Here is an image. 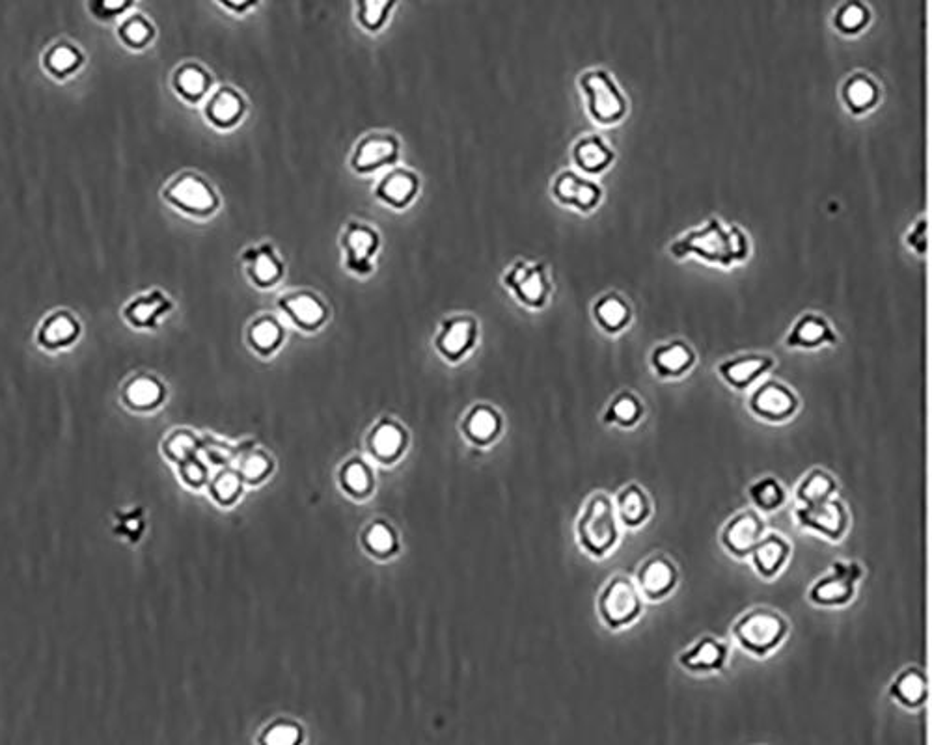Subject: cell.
Returning <instances> with one entry per match:
<instances>
[{"instance_id":"1","label":"cell","mask_w":932,"mask_h":745,"mask_svg":"<svg viewBox=\"0 0 932 745\" xmlns=\"http://www.w3.org/2000/svg\"><path fill=\"white\" fill-rule=\"evenodd\" d=\"M752 252L748 233L741 226H726L720 218H709L694 230H688L670 244L675 259L698 258L707 265L731 269L746 263Z\"/></svg>"},{"instance_id":"2","label":"cell","mask_w":932,"mask_h":745,"mask_svg":"<svg viewBox=\"0 0 932 745\" xmlns=\"http://www.w3.org/2000/svg\"><path fill=\"white\" fill-rule=\"evenodd\" d=\"M576 539L578 546L593 559H604L616 550L621 529L614 500L606 492H595L584 505L576 522Z\"/></svg>"},{"instance_id":"3","label":"cell","mask_w":932,"mask_h":745,"mask_svg":"<svg viewBox=\"0 0 932 745\" xmlns=\"http://www.w3.org/2000/svg\"><path fill=\"white\" fill-rule=\"evenodd\" d=\"M576 82L584 95V107L591 122L601 127H616L625 122L629 116V99L608 69H586Z\"/></svg>"},{"instance_id":"4","label":"cell","mask_w":932,"mask_h":745,"mask_svg":"<svg viewBox=\"0 0 932 745\" xmlns=\"http://www.w3.org/2000/svg\"><path fill=\"white\" fill-rule=\"evenodd\" d=\"M791 632V624L782 613L767 606H757L742 613L735 621L731 634L742 651L755 658H767L778 651Z\"/></svg>"},{"instance_id":"5","label":"cell","mask_w":932,"mask_h":745,"mask_svg":"<svg viewBox=\"0 0 932 745\" xmlns=\"http://www.w3.org/2000/svg\"><path fill=\"white\" fill-rule=\"evenodd\" d=\"M163 200L181 215L198 220L217 215L222 205L220 194L213 187V183H209V179L192 170L179 172L166 183L163 187Z\"/></svg>"},{"instance_id":"6","label":"cell","mask_w":932,"mask_h":745,"mask_svg":"<svg viewBox=\"0 0 932 745\" xmlns=\"http://www.w3.org/2000/svg\"><path fill=\"white\" fill-rule=\"evenodd\" d=\"M597 613L608 630L627 628L642 617L644 596L629 576L616 574L599 593Z\"/></svg>"},{"instance_id":"7","label":"cell","mask_w":932,"mask_h":745,"mask_svg":"<svg viewBox=\"0 0 932 745\" xmlns=\"http://www.w3.org/2000/svg\"><path fill=\"white\" fill-rule=\"evenodd\" d=\"M502 284L519 304L530 310H543L554 291L549 265L543 261L519 259L511 263L502 274Z\"/></svg>"},{"instance_id":"8","label":"cell","mask_w":932,"mask_h":745,"mask_svg":"<svg viewBox=\"0 0 932 745\" xmlns=\"http://www.w3.org/2000/svg\"><path fill=\"white\" fill-rule=\"evenodd\" d=\"M864 576V567L858 561L837 559L830 572L809 587L808 600L819 608H843L854 600Z\"/></svg>"},{"instance_id":"9","label":"cell","mask_w":932,"mask_h":745,"mask_svg":"<svg viewBox=\"0 0 932 745\" xmlns=\"http://www.w3.org/2000/svg\"><path fill=\"white\" fill-rule=\"evenodd\" d=\"M343 265L358 278H368L375 271V258L381 250L379 231L362 220H349L340 237Z\"/></svg>"},{"instance_id":"10","label":"cell","mask_w":932,"mask_h":745,"mask_svg":"<svg viewBox=\"0 0 932 745\" xmlns=\"http://www.w3.org/2000/svg\"><path fill=\"white\" fill-rule=\"evenodd\" d=\"M795 520L800 528L819 533L832 542L843 541L852 524L849 507L836 496L811 505H796Z\"/></svg>"},{"instance_id":"11","label":"cell","mask_w":932,"mask_h":745,"mask_svg":"<svg viewBox=\"0 0 932 745\" xmlns=\"http://www.w3.org/2000/svg\"><path fill=\"white\" fill-rule=\"evenodd\" d=\"M401 159V142L394 133L373 131L362 136L353 148L349 166L358 176L377 174L396 166Z\"/></svg>"},{"instance_id":"12","label":"cell","mask_w":932,"mask_h":745,"mask_svg":"<svg viewBox=\"0 0 932 745\" xmlns=\"http://www.w3.org/2000/svg\"><path fill=\"white\" fill-rule=\"evenodd\" d=\"M748 410L757 420L778 425L795 418L800 410V397L782 380H765L750 393Z\"/></svg>"},{"instance_id":"13","label":"cell","mask_w":932,"mask_h":745,"mask_svg":"<svg viewBox=\"0 0 932 745\" xmlns=\"http://www.w3.org/2000/svg\"><path fill=\"white\" fill-rule=\"evenodd\" d=\"M550 196L556 204L569 207L576 213L590 215L603 204L604 190L597 181L575 170H562L552 179Z\"/></svg>"},{"instance_id":"14","label":"cell","mask_w":932,"mask_h":745,"mask_svg":"<svg viewBox=\"0 0 932 745\" xmlns=\"http://www.w3.org/2000/svg\"><path fill=\"white\" fill-rule=\"evenodd\" d=\"M765 533L767 524L761 513L755 509H744L727 520L720 533V542L729 556L748 559Z\"/></svg>"},{"instance_id":"15","label":"cell","mask_w":932,"mask_h":745,"mask_svg":"<svg viewBox=\"0 0 932 745\" xmlns=\"http://www.w3.org/2000/svg\"><path fill=\"white\" fill-rule=\"evenodd\" d=\"M241 263L248 282L260 291H269L282 282L286 263L273 243L252 244L243 250Z\"/></svg>"},{"instance_id":"16","label":"cell","mask_w":932,"mask_h":745,"mask_svg":"<svg viewBox=\"0 0 932 745\" xmlns=\"http://www.w3.org/2000/svg\"><path fill=\"white\" fill-rule=\"evenodd\" d=\"M636 585L647 600H666L679 585V569L672 557L657 552L640 565L636 572Z\"/></svg>"},{"instance_id":"17","label":"cell","mask_w":932,"mask_h":745,"mask_svg":"<svg viewBox=\"0 0 932 745\" xmlns=\"http://www.w3.org/2000/svg\"><path fill=\"white\" fill-rule=\"evenodd\" d=\"M776 367V360L765 353L739 354L720 362L716 371L720 379L737 392L750 390Z\"/></svg>"},{"instance_id":"18","label":"cell","mask_w":932,"mask_h":745,"mask_svg":"<svg viewBox=\"0 0 932 745\" xmlns=\"http://www.w3.org/2000/svg\"><path fill=\"white\" fill-rule=\"evenodd\" d=\"M248 103L232 84H222L207 95L204 105L206 122L219 131H232L247 116Z\"/></svg>"},{"instance_id":"19","label":"cell","mask_w":932,"mask_h":745,"mask_svg":"<svg viewBox=\"0 0 932 745\" xmlns=\"http://www.w3.org/2000/svg\"><path fill=\"white\" fill-rule=\"evenodd\" d=\"M839 343L832 323L817 312L802 313L785 336V347L798 351H817Z\"/></svg>"},{"instance_id":"20","label":"cell","mask_w":932,"mask_h":745,"mask_svg":"<svg viewBox=\"0 0 932 745\" xmlns=\"http://www.w3.org/2000/svg\"><path fill=\"white\" fill-rule=\"evenodd\" d=\"M649 364L658 379H683L698 364V354L685 339H672L660 343L651 351Z\"/></svg>"},{"instance_id":"21","label":"cell","mask_w":932,"mask_h":745,"mask_svg":"<svg viewBox=\"0 0 932 745\" xmlns=\"http://www.w3.org/2000/svg\"><path fill=\"white\" fill-rule=\"evenodd\" d=\"M420 194V176L409 168H392L377 181L373 189V198L381 204L405 211L409 209Z\"/></svg>"},{"instance_id":"22","label":"cell","mask_w":932,"mask_h":745,"mask_svg":"<svg viewBox=\"0 0 932 745\" xmlns=\"http://www.w3.org/2000/svg\"><path fill=\"white\" fill-rule=\"evenodd\" d=\"M278 308L286 313L289 321L306 332H314L325 325L329 317V306L314 291L299 289L289 291L278 298Z\"/></svg>"},{"instance_id":"23","label":"cell","mask_w":932,"mask_h":745,"mask_svg":"<svg viewBox=\"0 0 932 745\" xmlns=\"http://www.w3.org/2000/svg\"><path fill=\"white\" fill-rule=\"evenodd\" d=\"M729 660V645L724 639L714 636L699 637L688 649L679 654L677 662L694 675L722 673Z\"/></svg>"},{"instance_id":"24","label":"cell","mask_w":932,"mask_h":745,"mask_svg":"<svg viewBox=\"0 0 932 745\" xmlns=\"http://www.w3.org/2000/svg\"><path fill=\"white\" fill-rule=\"evenodd\" d=\"M841 103L852 116H865L877 109L882 99V88L875 77L865 71H854L849 75L841 90Z\"/></svg>"},{"instance_id":"25","label":"cell","mask_w":932,"mask_h":745,"mask_svg":"<svg viewBox=\"0 0 932 745\" xmlns=\"http://www.w3.org/2000/svg\"><path fill=\"white\" fill-rule=\"evenodd\" d=\"M791 556L793 544L787 541V537H783L782 533H765L752 550L750 559L754 563L755 572L763 580H774L787 567Z\"/></svg>"},{"instance_id":"26","label":"cell","mask_w":932,"mask_h":745,"mask_svg":"<svg viewBox=\"0 0 932 745\" xmlns=\"http://www.w3.org/2000/svg\"><path fill=\"white\" fill-rule=\"evenodd\" d=\"M576 168L586 176H603L616 163V151L601 135L578 138L571 149Z\"/></svg>"},{"instance_id":"27","label":"cell","mask_w":932,"mask_h":745,"mask_svg":"<svg viewBox=\"0 0 932 745\" xmlns=\"http://www.w3.org/2000/svg\"><path fill=\"white\" fill-rule=\"evenodd\" d=\"M591 315L595 325L608 336H619L621 332H625L631 326L634 317L631 302L617 291H608L597 298L593 302Z\"/></svg>"},{"instance_id":"28","label":"cell","mask_w":932,"mask_h":745,"mask_svg":"<svg viewBox=\"0 0 932 745\" xmlns=\"http://www.w3.org/2000/svg\"><path fill=\"white\" fill-rule=\"evenodd\" d=\"M617 520L627 529H638L653 516V502L642 485L629 483L614 498Z\"/></svg>"},{"instance_id":"29","label":"cell","mask_w":932,"mask_h":745,"mask_svg":"<svg viewBox=\"0 0 932 745\" xmlns=\"http://www.w3.org/2000/svg\"><path fill=\"white\" fill-rule=\"evenodd\" d=\"M888 693L897 705L906 710H918L927 703L929 678L918 665H908L893 677Z\"/></svg>"},{"instance_id":"30","label":"cell","mask_w":932,"mask_h":745,"mask_svg":"<svg viewBox=\"0 0 932 745\" xmlns=\"http://www.w3.org/2000/svg\"><path fill=\"white\" fill-rule=\"evenodd\" d=\"M174 308V302L161 289H151L125 304L124 319L135 328H155L166 313Z\"/></svg>"},{"instance_id":"31","label":"cell","mask_w":932,"mask_h":745,"mask_svg":"<svg viewBox=\"0 0 932 745\" xmlns=\"http://www.w3.org/2000/svg\"><path fill=\"white\" fill-rule=\"evenodd\" d=\"M476 336H478L476 321L466 315H457L442 323L439 338H437V347H439L440 354L446 356L448 360H459L474 345Z\"/></svg>"},{"instance_id":"32","label":"cell","mask_w":932,"mask_h":745,"mask_svg":"<svg viewBox=\"0 0 932 745\" xmlns=\"http://www.w3.org/2000/svg\"><path fill=\"white\" fill-rule=\"evenodd\" d=\"M81 336V325L75 315L60 310L43 319L38 328V345L47 351H60L71 347Z\"/></svg>"},{"instance_id":"33","label":"cell","mask_w":932,"mask_h":745,"mask_svg":"<svg viewBox=\"0 0 932 745\" xmlns=\"http://www.w3.org/2000/svg\"><path fill=\"white\" fill-rule=\"evenodd\" d=\"M172 88L185 103L196 105L206 101L213 90V75L209 69L196 62H185L172 75Z\"/></svg>"},{"instance_id":"34","label":"cell","mask_w":932,"mask_h":745,"mask_svg":"<svg viewBox=\"0 0 932 745\" xmlns=\"http://www.w3.org/2000/svg\"><path fill=\"white\" fill-rule=\"evenodd\" d=\"M836 477L824 468H813L802 477L795 490V505H811L836 496Z\"/></svg>"},{"instance_id":"35","label":"cell","mask_w":932,"mask_h":745,"mask_svg":"<svg viewBox=\"0 0 932 745\" xmlns=\"http://www.w3.org/2000/svg\"><path fill=\"white\" fill-rule=\"evenodd\" d=\"M644 414V401L631 390H625V392L617 393L616 397L610 401V405L604 412L603 421L606 425L632 429L642 421Z\"/></svg>"},{"instance_id":"36","label":"cell","mask_w":932,"mask_h":745,"mask_svg":"<svg viewBox=\"0 0 932 745\" xmlns=\"http://www.w3.org/2000/svg\"><path fill=\"white\" fill-rule=\"evenodd\" d=\"M748 496L759 513L780 511L787 502V490L772 475H765L752 483L748 488Z\"/></svg>"},{"instance_id":"37","label":"cell","mask_w":932,"mask_h":745,"mask_svg":"<svg viewBox=\"0 0 932 745\" xmlns=\"http://www.w3.org/2000/svg\"><path fill=\"white\" fill-rule=\"evenodd\" d=\"M396 4L398 0H355V19L358 27L370 34L381 32L390 21Z\"/></svg>"},{"instance_id":"38","label":"cell","mask_w":932,"mask_h":745,"mask_svg":"<svg viewBox=\"0 0 932 745\" xmlns=\"http://www.w3.org/2000/svg\"><path fill=\"white\" fill-rule=\"evenodd\" d=\"M871 23V10L862 0H845L834 14V28L843 36H858Z\"/></svg>"},{"instance_id":"39","label":"cell","mask_w":932,"mask_h":745,"mask_svg":"<svg viewBox=\"0 0 932 745\" xmlns=\"http://www.w3.org/2000/svg\"><path fill=\"white\" fill-rule=\"evenodd\" d=\"M163 399V386L148 375H140L129 380L124 388V401L127 407L135 410H148L157 407Z\"/></svg>"},{"instance_id":"40","label":"cell","mask_w":932,"mask_h":745,"mask_svg":"<svg viewBox=\"0 0 932 745\" xmlns=\"http://www.w3.org/2000/svg\"><path fill=\"white\" fill-rule=\"evenodd\" d=\"M83 66V55L77 47L68 43H58L43 58V68L55 79H66Z\"/></svg>"},{"instance_id":"41","label":"cell","mask_w":932,"mask_h":745,"mask_svg":"<svg viewBox=\"0 0 932 745\" xmlns=\"http://www.w3.org/2000/svg\"><path fill=\"white\" fill-rule=\"evenodd\" d=\"M282 338H284L282 326L278 325V321L269 315L256 319L248 328V341L261 354L273 353L282 343Z\"/></svg>"},{"instance_id":"42","label":"cell","mask_w":932,"mask_h":745,"mask_svg":"<svg viewBox=\"0 0 932 745\" xmlns=\"http://www.w3.org/2000/svg\"><path fill=\"white\" fill-rule=\"evenodd\" d=\"M153 27L142 17H133L120 28V38L131 49H144L153 40Z\"/></svg>"},{"instance_id":"43","label":"cell","mask_w":932,"mask_h":745,"mask_svg":"<svg viewBox=\"0 0 932 745\" xmlns=\"http://www.w3.org/2000/svg\"><path fill=\"white\" fill-rule=\"evenodd\" d=\"M373 446H375V451L383 457H390L398 451L399 446H401V434H399L396 427H383L379 429L377 434H375V440H373Z\"/></svg>"},{"instance_id":"44","label":"cell","mask_w":932,"mask_h":745,"mask_svg":"<svg viewBox=\"0 0 932 745\" xmlns=\"http://www.w3.org/2000/svg\"><path fill=\"white\" fill-rule=\"evenodd\" d=\"M906 244L918 256L927 254V248H929V222L925 218H919L918 222L908 230Z\"/></svg>"},{"instance_id":"45","label":"cell","mask_w":932,"mask_h":745,"mask_svg":"<svg viewBox=\"0 0 932 745\" xmlns=\"http://www.w3.org/2000/svg\"><path fill=\"white\" fill-rule=\"evenodd\" d=\"M166 453L170 459L174 461L185 462L191 459L192 451H194V440H192L189 434L178 433L174 434L168 442H166Z\"/></svg>"},{"instance_id":"46","label":"cell","mask_w":932,"mask_h":745,"mask_svg":"<svg viewBox=\"0 0 932 745\" xmlns=\"http://www.w3.org/2000/svg\"><path fill=\"white\" fill-rule=\"evenodd\" d=\"M496 427H498V421L489 410H481L474 416V420L470 421V433L481 440L493 436L496 433Z\"/></svg>"},{"instance_id":"47","label":"cell","mask_w":932,"mask_h":745,"mask_svg":"<svg viewBox=\"0 0 932 745\" xmlns=\"http://www.w3.org/2000/svg\"><path fill=\"white\" fill-rule=\"evenodd\" d=\"M345 483H347V487L351 488V490L362 492V490L368 488V474H366V470H364L362 466L355 464V466H351V468L347 470V474H345Z\"/></svg>"},{"instance_id":"48","label":"cell","mask_w":932,"mask_h":745,"mask_svg":"<svg viewBox=\"0 0 932 745\" xmlns=\"http://www.w3.org/2000/svg\"><path fill=\"white\" fill-rule=\"evenodd\" d=\"M368 541H370V546L373 550H377V552H386V550H390V546H392V533H390L388 529L383 528V526H377V528L371 529Z\"/></svg>"},{"instance_id":"49","label":"cell","mask_w":932,"mask_h":745,"mask_svg":"<svg viewBox=\"0 0 932 745\" xmlns=\"http://www.w3.org/2000/svg\"><path fill=\"white\" fill-rule=\"evenodd\" d=\"M297 738H299L297 729H293V727H276V729H273V731L267 734L265 740H267L269 744L288 745L297 742Z\"/></svg>"},{"instance_id":"50","label":"cell","mask_w":932,"mask_h":745,"mask_svg":"<svg viewBox=\"0 0 932 745\" xmlns=\"http://www.w3.org/2000/svg\"><path fill=\"white\" fill-rule=\"evenodd\" d=\"M237 479L233 475H222L219 481L215 483V496L220 502H228L233 494L237 492Z\"/></svg>"},{"instance_id":"51","label":"cell","mask_w":932,"mask_h":745,"mask_svg":"<svg viewBox=\"0 0 932 745\" xmlns=\"http://www.w3.org/2000/svg\"><path fill=\"white\" fill-rule=\"evenodd\" d=\"M220 6L230 10L232 14L245 15L258 6L260 0H217Z\"/></svg>"},{"instance_id":"52","label":"cell","mask_w":932,"mask_h":745,"mask_svg":"<svg viewBox=\"0 0 932 745\" xmlns=\"http://www.w3.org/2000/svg\"><path fill=\"white\" fill-rule=\"evenodd\" d=\"M243 472L247 475L248 479H258L261 475L267 472V462L261 457H250L245 466H243Z\"/></svg>"},{"instance_id":"53","label":"cell","mask_w":932,"mask_h":745,"mask_svg":"<svg viewBox=\"0 0 932 745\" xmlns=\"http://www.w3.org/2000/svg\"><path fill=\"white\" fill-rule=\"evenodd\" d=\"M181 464H183V477H185V481H189L191 485H198V483L202 481V477H204L202 468H200L196 462L192 461L181 462Z\"/></svg>"},{"instance_id":"54","label":"cell","mask_w":932,"mask_h":745,"mask_svg":"<svg viewBox=\"0 0 932 745\" xmlns=\"http://www.w3.org/2000/svg\"><path fill=\"white\" fill-rule=\"evenodd\" d=\"M127 4H129V0H103V8L110 14L122 12Z\"/></svg>"}]
</instances>
